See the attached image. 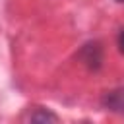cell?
I'll list each match as a JSON object with an SVG mask.
<instances>
[{
	"label": "cell",
	"instance_id": "obj_3",
	"mask_svg": "<svg viewBox=\"0 0 124 124\" xmlns=\"http://www.w3.org/2000/svg\"><path fill=\"white\" fill-rule=\"evenodd\" d=\"M27 118L31 122H56L58 120V116L54 112H50L48 108H35L33 112H29Z\"/></svg>",
	"mask_w": 124,
	"mask_h": 124
},
{
	"label": "cell",
	"instance_id": "obj_4",
	"mask_svg": "<svg viewBox=\"0 0 124 124\" xmlns=\"http://www.w3.org/2000/svg\"><path fill=\"white\" fill-rule=\"evenodd\" d=\"M116 43H118V50H120V52H124V29L118 33V39H116Z\"/></svg>",
	"mask_w": 124,
	"mask_h": 124
},
{
	"label": "cell",
	"instance_id": "obj_1",
	"mask_svg": "<svg viewBox=\"0 0 124 124\" xmlns=\"http://www.w3.org/2000/svg\"><path fill=\"white\" fill-rule=\"evenodd\" d=\"M78 58L81 60V64H83L87 70H93V72L101 70V66H103V46H101V43H99V41H89V43H85V45L79 48Z\"/></svg>",
	"mask_w": 124,
	"mask_h": 124
},
{
	"label": "cell",
	"instance_id": "obj_2",
	"mask_svg": "<svg viewBox=\"0 0 124 124\" xmlns=\"http://www.w3.org/2000/svg\"><path fill=\"white\" fill-rule=\"evenodd\" d=\"M101 105L116 114H124V87H114L101 97Z\"/></svg>",
	"mask_w": 124,
	"mask_h": 124
},
{
	"label": "cell",
	"instance_id": "obj_5",
	"mask_svg": "<svg viewBox=\"0 0 124 124\" xmlns=\"http://www.w3.org/2000/svg\"><path fill=\"white\" fill-rule=\"evenodd\" d=\"M116 2H124V0H116Z\"/></svg>",
	"mask_w": 124,
	"mask_h": 124
}]
</instances>
